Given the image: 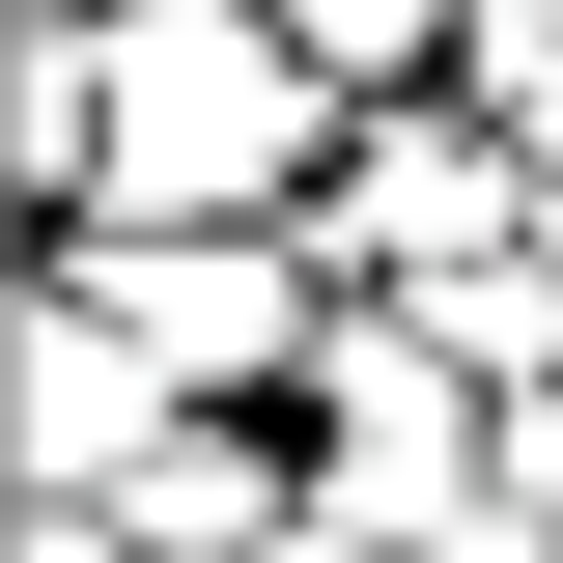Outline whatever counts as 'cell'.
I'll return each instance as SVG.
<instances>
[{
	"instance_id": "cell-3",
	"label": "cell",
	"mask_w": 563,
	"mask_h": 563,
	"mask_svg": "<svg viewBox=\"0 0 563 563\" xmlns=\"http://www.w3.org/2000/svg\"><path fill=\"white\" fill-rule=\"evenodd\" d=\"M536 141L479 113V85H395V113H339V169H310V254L339 282H479V254H536Z\"/></svg>"
},
{
	"instance_id": "cell-2",
	"label": "cell",
	"mask_w": 563,
	"mask_h": 563,
	"mask_svg": "<svg viewBox=\"0 0 563 563\" xmlns=\"http://www.w3.org/2000/svg\"><path fill=\"white\" fill-rule=\"evenodd\" d=\"M57 282L169 395H310V339H339V254L310 225H57Z\"/></svg>"
},
{
	"instance_id": "cell-4",
	"label": "cell",
	"mask_w": 563,
	"mask_h": 563,
	"mask_svg": "<svg viewBox=\"0 0 563 563\" xmlns=\"http://www.w3.org/2000/svg\"><path fill=\"white\" fill-rule=\"evenodd\" d=\"M0 395H29V422H0V451H29V507H141V451L198 422V395H169V366L113 339V310H85V282H57V310H29V339H0Z\"/></svg>"
},
{
	"instance_id": "cell-5",
	"label": "cell",
	"mask_w": 563,
	"mask_h": 563,
	"mask_svg": "<svg viewBox=\"0 0 563 563\" xmlns=\"http://www.w3.org/2000/svg\"><path fill=\"white\" fill-rule=\"evenodd\" d=\"M282 29H310V57H339L366 113H395V85H451V57H479V0H282Z\"/></svg>"
},
{
	"instance_id": "cell-7",
	"label": "cell",
	"mask_w": 563,
	"mask_h": 563,
	"mask_svg": "<svg viewBox=\"0 0 563 563\" xmlns=\"http://www.w3.org/2000/svg\"><path fill=\"white\" fill-rule=\"evenodd\" d=\"M0 29H141V0H0Z\"/></svg>"
},
{
	"instance_id": "cell-6",
	"label": "cell",
	"mask_w": 563,
	"mask_h": 563,
	"mask_svg": "<svg viewBox=\"0 0 563 563\" xmlns=\"http://www.w3.org/2000/svg\"><path fill=\"white\" fill-rule=\"evenodd\" d=\"M395 563H563V507H536V479H479L451 536H395Z\"/></svg>"
},
{
	"instance_id": "cell-1",
	"label": "cell",
	"mask_w": 563,
	"mask_h": 563,
	"mask_svg": "<svg viewBox=\"0 0 563 563\" xmlns=\"http://www.w3.org/2000/svg\"><path fill=\"white\" fill-rule=\"evenodd\" d=\"M366 85L282 29V0H141L85 29V225H310Z\"/></svg>"
}]
</instances>
